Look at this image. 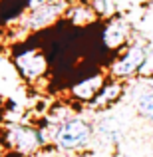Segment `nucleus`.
I'll return each mask as SVG.
<instances>
[{
  "instance_id": "f257e3e1",
  "label": "nucleus",
  "mask_w": 153,
  "mask_h": 157,
  "mask_svg": "<svg viewBox=\"0 0 153 157\" xmlns=\"http://www.w3.org/2000/svg\"><path fill=\"white\" fill-rule=\"evenodd\" d=\"M92 137H94L92 123L82 117H72V119H64L58 125L54 145L62 153H74V151H84L90 145Z\"/></svg>"
},
{
  "instance_id": "f03ea898",
  "label": "nucleus",
  "mask_w": 153,
  "mask_h": 157,
  "mask_svg": "<svg viewBox=\"0 0 153 157\" xmlns=\"http://www.w3.org/2000/svg\"><path fill=\"white\" fill-rule=\"evenodd\" d=\"M0 145H4L10 153H20V155H32L38 153L44 145H48L44 139L42 131L30 125H8L2 129Z\"/></svg>"
},
{
  "instance_id": "7ed1b4c3",
  "label": "nucleus",
  "mask_w": 153,
  "mask_h": 157,
  "mask_svg": "<svg viewBox=\"0 0 153 157\" xmlns=\"http://www.w3.org/2000/svg\"><path fill=\"white\" fill-rule=\"evenodd\" d=\"M145 56H147V50L143 46H131L129 50H127L117 62H115V66H113V76L123 78V76H131V74H135L143 66Z\"/></svg>"
},
{
  "instance_id": "20e7f679",
  "label": "nucleus",
  "mask_w": 153,
  "mask_h": 157,
  "mask_svg": "<svg viewBox=\"0 0 153 157\" xmlns=\"http://www.w3.org/2000/svg\"><path fill=\"white\" fill-rule=\"evenodd\" d=\"M16 66H18V72L22 74L24 78L36 80V78H40L44 74V70H46V60L36 50H30V52H24L16 58Z\"/></svg>"
},
{
  "instance_id": "39448f33",
  "label": "nucleus",
  "mask_w": 153,
  "mask_h": 157,
  "mask_svg": "<svg viewBox=\"0 0 153 157\" xmlns=\"http://www.w3.org/2000/svg\"><path fill=\"white\" fill-rule=\"evenodd\" d=\"M121 94H123L121 82H109V84H103L100 94H98L90 104H92V107H96V109H107V107H111L121 98Z\"/></svg>"
},
{
  "instance_id": "423d86ee",
  "label": "nucleus",
  "mask_w": 153,
  "mask_h": 157,
  "mask_svg": "<svg viewBox=\"0 0 153 157\" xmlns=\"http://www.w3.org/2000/svg\"><path fill=\"white\" fill-rule=\"evenodd\" d=\"M103 88V76H94L90 80H82L72 88V96L80 101H92Z\"/></svg>"
},
{
  "instance_id": "0eeeda50",
  "label": "nucleus",
  "mask_w": 153,
  "mask_h": 157,
  "mask_svg": "<svg viewBox=\"0 0 153 157\" xmlns=\"http://www.w3.org/2000/svg\"><path fill=\"white\" fill-rule=\"evenodd\" d=\"M58 12H60V6H58V4L48 2V4H44V6H40L38 10H34L32 16H30V28H42V26H46V24H50L58 16Z\"/></svg>"
},
{
  "instance_id": "6e6552de",
  "label": "nucleus",
  "mask_w": 153,
  "mask_h": 157,
  "mask_svg": "<svg viewBox=\"0 0 153 157\" xmlns=\"http://www.w3.org/2000/svg\"><path fill=\"white\" fill-rule=\"evenodd\" d=\"M137 111L143 119H147L153 125V92H145L137 100Z\"/></svg>"
},
{
  "instance_id": "1a4fd4ad",
  "label": "nucleus",
  "mask_w": 153,
  "mask_h": 157,
  "mask_svg": "<svg viewBox=\"0 0 153 157\" xmlns=\"http://www.w3.org/2000/svg\"><path fill=\"white\" fill-rule=\"evenodd\" d=\"M72 157H96L92 153V151H82V153H78V155H72Z\"/></svg>"
},
{
  "instance_id": "9d476101",
  "label": "nucleus",
  "mask_w": 153,
  "mask_h": 157,
  "mask_svg": "<svg viewBox=\"0 0 153 157\" xmlns=\"http://www.w3.org/2000/svg\"><path fill=\"white\" fill-rule=\"evenodd\" d=\"M0 157H2V151H0Z\"/></svg>"
}]
</instances>
